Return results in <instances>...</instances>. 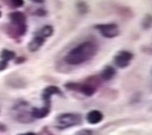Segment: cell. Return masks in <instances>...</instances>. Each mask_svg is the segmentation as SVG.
<instances>
[{
  "label": "cell",
  "instance_id": "1",
  "mask_svg": "<svg viewBox=\"0 0 152 135\" xmlns=\"http://www.w3.org/2000/svg\"><path fill=\"white\" fill-rule=\"evenodd\" d=\"M98 52V45L94 41L87 40L79 43L67 52L65 57V61L69 65H81L89 61Z\"/></svg>",
  "mask_w": 152,
  "mask_h": 135
},
{
  "label": "cell",
  "instance_id": "2",
  "mask_svg": "<svg viewBox=\"0 0 152 135\" xmlns=\"http://www.w3.org/2000/svg\"><path fill=\"white\" fill-rule=\"evenodd\" d=\"M82 123L81 115L77 113L60 114L55 119V125L59 129H66L71 126H78Z\"/></svg>",
  "mask_w": 152,
  "mask_h": 135
},
{
  "label": "cell",
  "instance_id": "3",
  "mask_svg": "<svg viewBox=\"0 0 152 135\" xmlns=\"http://www.w3.org/2000/svg\"><path fill=\"white\" fill-rule=\"evenodd\" d=\"M102 37L106 38H114L118 37L119 28L115 23H103V24H96L94 26Z\"/></svg>",
  "mask_w": 152,
  "mask_h": 135
},
{
  "label": "cell",
  "instance_id": "4",
  "mask_svg": "<svg viewBox=\"0 0 152 135\" xmlns=\"http://www.w3.org/2000/svg\"><path fill=\"white\" fill-rule=\"evenodd\" d=\"M65 86L67 89L77 91V92L82 93L87 97H91L96 92V87L94 86L91 83H79V82H69L66 83Z\"/></svg>",
  "mask_w": 152,
  "mask_h": 135
},
{
  "label": "cell",
  "instance_id": "5",
  "mask_svg": "<svg viewBox=\"0 0 152 135\" xmlns=\"http://www.w3.org/2000/svg\"><path fill=\"white\" fill-rule=\"evenodd\" d=\"M133 58H134V55L131 52L125 51V50H121V51H118V52L115 55L114 63L118 68H126L127 66H129Z\"/></svg>",
  "mask_w": 152,
  "mask_h": 135
},
{
  "label": "cell",
  "instance_id": "6",
  "mask_svg": "<svg viewBox=\"0 0 152 135\" xmlns=\"http://www.w3.org/2000/svg\"><path fill=\"white\" fill-rule=\"evenodd\" d=\"M28 27L27 24L23 25H13V24H7L4 26V32L12 38H18L23 37L27 33Z\"/></svg>",
  "mask_w": 152,
  "mask_h": 135
},
{
  "label": "cell",
  "instance_id": "7",
  "mask_svg": "<svg viewBox=\"0 0 152 135\" xmlns=\"http://www.w3.org/2000/svg\"><path fill=\"white\" fill-rule=\"evenodd\" d=\"M53 95H59V96H63V92L61 91V89L57 86L54 85H50L45 87L42 91V98L43 102H45V105L46 106H49L50 108V103H51V98Z\"/></svg>",
  "mask_w": 152,
  "mask_h": 135
},
{
  "label": "cell",
  "instance_id": "8",
  "mask_svg": "<svg viewBox=\"0 0 152 135\" xmlns=\"http://www.w3.org/2000/svg\"><path fill=\"white\" fill-rule=\"evenodd\" d=\"M8 18H9L10 23L13 25H23L26 24V15L24 13L19 11L12 12L8 14Z\"/></svg>",
  "mask_w": 152,
  "mask_h": 135
},
{
  "label": "cell",
  "instance_id": "9",
  "mask_svg": "<svg viewBox=\"0 0 152 135\" xmlns=\"http://www.w3.org/2000/svg\"><path fill=\"white\" fill-rule=\"evenodd\" d=\"M45 43V38H43L39 35H35L33 39L28 44V50L30 52H37L39 49H41Z\"/></svg>",
  "mask_w": 152,
  "mask_h": 135
},
{
  "label": "cell",
  "instance_id": "10",
  "mask_svg": "<svg viewBox=\"0 0 152 135\" xmlns=\"http://www.w3.org/2000/svg\"><path fill=\"white\" fill-rule=\"evenodd\" d=\"M50 113V108L49 106H42L41 108H33L31 110V117L34 118V119H42V118H45L46 116H48Z\"/></svg>",
  "mask_w": 152,
  "mask_h": 135
},
{
  "label": "cell",
  "instance_id": "11",
  "mask_svg": "<svg viewBox=\"0 0 152 135\" xmlns=\"http://www.w3.org/2000/svg\"><path fill=\"white\" fill-rule=\"evenodd\" d=\"M103 119V114L99 110H91L87 114V121L91 125H96L100 123Z\"/></svg>",
  "mask_w": 152,
  "mask_h": 135
},
{
  "label": "cell",
  "instance_id": "12",
  "mask_svg": "<svg viewBox=\"0 0 152 135\" xmlns=\"http://www.w3.org/2000/svg\"><path fill=\"white\" fill-rule=\"evenodd\" d=\"M53 33H54V28H53V26H51V25H45V26L42 27L39 30L36 31L34 35H39V37H42V38L46 39V38L52 37Z\"/></svg>",
  "mask_w": 152,
  "mask_h": 135
},
{
  "label": "cell",
  "instance_id": "13",
  "mask_svg": "<svg viewBox=\"0 0 152 135\" xmlns=\"http://www.w3.org/2000/svg\"><path fill=\"white\" fill-rule=\"evenodd\" d=\"M115 73H117V72H115V69L114 68L113 66H106L101 72V76L100 77H101V79L103 81L108 82V81L112 80V79L115 77Z\"/></svg>",
  "mask_w": 152,
  "mask_h": 135
},
{
  "label": "cell",
  "instance_id": "14",
  "mask_svg": "<svg viewBox=\"0 0 152 135\" xmlns=\"http://www.w3.org/2000/svg\"><path fill=\"white\" fill-rule=\"evenodd\" d=\"M17 58V55L14 52V51L9 50V49H2L1 52H0V58L2 61H5L7 62H9L11 61H13Z\"/></svg>",
  "mask_w": 152,
  "mask_h": 135
},
{
  "label": "cell",
  "instance_id": "15",
  "mask_svg": "<svg viewBox=\"0 0 152 135\" xmlns=\"http://www.w3.org/2000/svg\"><path fill=\"white\" fill-rule=\"evenodd\" d=\"M2 2L11 9H18L24 5V0H2Z\"/></svg>",
  "mask_w": 152,
  "mask_h": 135
},
{
  "label": "cell",
  "instance_id": "16",
  "mask_svg": "<svg viewBox=\"0 0 152 135\" xmlns=\"http://www.w3.org/2000/svg\"><path fill=\"white\" fill-rule=\"evenodd\" d=\"M75 7L80 14H86L89 13V5H88V3L86 1L79 0V1L76 2Z\"/></svg>",
  "mask_w": 152,
  "mask_h": 135
},
{
  "label": "cell",
  "instance_id": "17",
  "mask_svg": "<svg viewBox=\"0 0 152 135\" xmlns=\"http://www.w3.org/2000/svg\"><path fill=\"white\" fill-rule=\"evenodd\" d=\"M142 26L145 30L150 29V27H151V14H145V18H143L142 21Z\"/></svg>",
  "mask_w": 152,
  "mask_h": 135
},
{
  "label": "cell",
  "instance_id": "18",
  "mask_svg": "<svg viewBox=\"0 0 152 135\" xmlns=\"http://www.w3.org/2000/svg\"><path fill=\"white\" fill-rule=\"evenodd\" d=\"M33 14L36 15V17H46V15L48 14V12H47L45 9H43V8H39V9L35 10L33 12Z\"/></svg>",
  "mask_w": 152,
  "mask_h": 135
},
{
  "label": "cell",
  "instance_id": "19",
  "mask_svg": "<svg viewBox=\"0 0 152 135\" xmlns=\"http://www.w3.org/2000/svg\"><path fill=\"white\" fill-rule=\"evenodd\" d=\"M75 135H93V132L90 129H82L78 131Z\"/></svg>",
  "mask_w": 152,
  "mask_h": 135
},
{
  "label": "cell",
  "instance_id": "20",
  "mask_svg": "<svg viewBox=\"0 0 152 135\" xmlns=\"http://www.w3.org/2000/svg\"><path fill=\"white\" fill-rule=\"evenodd\" d=\"M8 63H9V62H7L5 61H2V59H0V72H2V71L7 69Z\"/></svg>",
  "mask_w": 152,
  "mask_h": 135
},
{
  "label": "cell",
  "instance_id": "21",
  "mask_svg": "<svg viewBox=\"0 0 152 135\" xmlns=\"http://www.w3.org/2000/svg\"><path fill=\"white\" fill-rule=\"evenodd\" d=\"M25 61H26V58H23V57L15 58V64H19V63L24 62Z\"/></svg>",
  "mask_w": 152,
  "mask_h": 135
},
{
  "label": "cell",
  "instance_id": "22",
  "mask_svg": "<svg viewBox=\"0 0 152 135\" xmlns=\"http://www.w3.org/2000/svg\"><path fill=\"white\" fill-rule=\"evenodd\" d=\"M31 1L34 3H37V4H42V3H45V0H31Z\"/></svg>",
  "mask_w": 152,
  "mask_h": 135
},
{
  "label": "cell",
  "instance_id": "23",
  "mask_svg": "<svg viewBox=\"0 0 152 135\" xmlns=\"http://www.w3.org/2000/svg\"><path fill=\"white\" fill-rule=\"evenodd\" d=\"M19 135H37L34 132H27V133H22V134H19Z\"/></svg>",
  "mask_w": 152,
  "mask_h": 135
},
{
  "label": "cell",
  "instance_id": "24",
  "mask_svg": "<svg viewBox=\"0 0 152 135\" xmlns=\"http://www.w3.org/2000/svg\"><path fill=\"white\" fill-rule=\"evenodd\" d=\"M1 15H2V13H1V12H0V17H1Z\"/></svg>",
  "mask_w": 152,
  "mask_h": 135
}]
</instances>
